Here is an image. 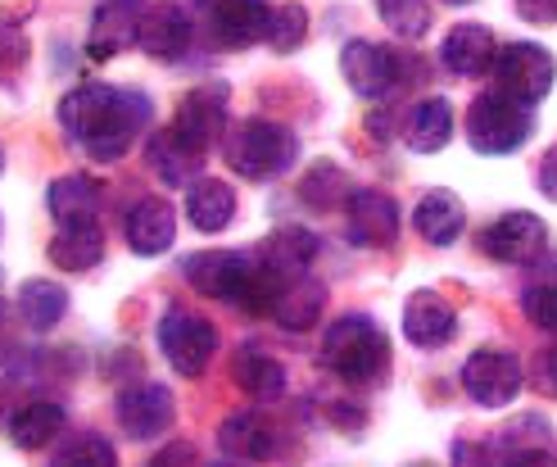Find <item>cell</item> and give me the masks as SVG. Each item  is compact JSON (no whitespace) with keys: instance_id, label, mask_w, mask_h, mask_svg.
Listing matches in <instances>:
<instances>
[{"instance_id":"obj_15","label":"cell","mask_w":557,"mask_h":467,"mask_svg":"<svg viewBox=\"0 0 557 467\" xmlns=\"http://www.w3.org/2000/svg\"><path fill=\"white\" fill-rule=\"evenodd\" d=\"M173 395L169 386H154V381H146V386H132L119 395V422L127 435H136V441H154V435H163L173 427Z\"/></svg>"},{"instance_id":"obj_28","label":"cell","mask_w":557,"mask_h":467,"mask_svg":"<svg viewBox=\"0 0 557 467\" xmlns=\"http://www.w3.org/2000/svg\"><path fill=\"white\" fill-rule=\"evenodd\" d=\"M64 431V408L60 404H27L10 418V441L18 450H46L54 435Z\"/></svg>"},{"instance_id":"obj_25","label":"cell","mask_w":557,"mask_h":467,"mask_svg":"<svg viewBox=\"0 0 557 467\" xmlns=\"http://www.w3.org/2000/svg\"><path fill=\"white\" fill-rule=\"evenodd\" d=\"M100 255H104V232H100L96 218H87V223H64L60 236L50 241V259L60 268H69V272L96 268Z\"/></svg>"},{"instance_id":"obj_24","label":"cell","mask_w":557,"mask_h":467,"mask_svg":"<svg viewBox=\"0 0 557 467\" xmlns=\"http://www.w3.org/2000/svg\"><path fill=\"white\" fill-rule=\"evenodd\" d=\"M236 213V196L227 182L218 177H195L190 182V196H186V218L195 223V232H222Z\"/></svg>"},{"instance_id":"obj_42","label":"cell","mask_w":557,"mask_h":467,"mask_svg":"<svg viewBox=\"0 0 557 467\" xmlns=\"http://www.w3.org/2000/svg\"><path fill=\"white\" fill-rule=\"evenodd\" d=\"M540 377H544V386L557 395V341H553V345L540 354Z\"/></svg>"},{"instance_id":"obj_19","label":"cell","mask_w":557,"mask_h":467,"mask_svg":"<svg viewBox=\"0 0 557 467\" xmlns=\"http://www.w3.org/2000/svg\"><path fill=\"white\" fill-rule=\"evenodd\" d=\"M440 60H444V69L458 73V77H481V73L494 69V60H498L494 33H490V27H481V23H458L454 33L444 37Z\"/></svg>"},{"instance_id":"obj_35","label":"cell","mask_w":557,"mask_h":467,"mask_svg":"<svg viewBox=\"0 0 557 467\" xmlns=\"http://www.w3.org/2000/svg\"><path fill=\"white\" fill-rule=\"evenodd\" d=\"M304 37H309V14H304V5H276L272 19H268V37L263 41L276 54H290V50H299Z\"/></svg>"},{"instance_id":"obj_6","label":"cell","mask_w":557,"mask_h":467,"mask_svg":"<svg viewBox=\"0 0 557 467\" xmlns=\"http://www.w3.org/2000/svg\"><path fill=\"white\" fill-rule=\"evenodd\" d=\"M159 349L182 377H200L218 349V327L205 314L169 309L159 318Z\"/></svg>"},{"instance_id":"obj_8","label":"cell","mask_w":557,"mask_h":467,"mask_svg":"<svg viewBox=\"0 0 557 467\" xmlns=\"http://www.w3.org/2000/svg\"><path fill=\"white\" fill-rule=\"evenodd\" d=\"M408 60L399 50H385L376 41H349L341 50V73L349 87L363 96V100H381L389 91H399L404 87V77H408Z\"/></svg>"},{"instance_id":"obj_26","label":"cell","mask_w":557,"mask_h":467,"mask_svg":"<svg viewBox=\"0 0 557 467\" xmlns=\"http://www.w3.org/2000/svg\"><path fill=\"white\" fill-rule=\"evenodd\" d=\"M50 213L64 223H87V218H96L100 209V186L87 177V173H69L60 182H50Z\"/></svg>"},{"instance_id":"obj_18","label":"cell","mask_w":557,"mask_h":467,"mask_svg":"<svg viewBox=\"0 0 557 467\" xmlns=\"http://www.w3.org/2000/svg\"><path fill=\"white\" fill-rule=\"evenodd\" d=\"M404 336L417 349H440L454 336V305L440 291H417L404 305Z\"/></svg>"},{"instance_id":"obj_34","label":"cell","mask_w":557,"mask_h":467,"mask_svg":"<svg viewBox=\"0 0 557 467\" xmlns=\"http://www.w3.org/2000/svg\"><path fill=\"white\" fill-rule=\"evenodd\" d=\"M376 10L385 19L389 33H399V37H426V27H431V5L426 0H376Z\"/></svg>"},{"instance_id":"obj_27","label":"cell","mask_w":557,"mask_h":467,"mask_svg":"<svg viewBox=\"0 0 557 467\" xmlns=\"http://www.w3.org/2000/svg\"><path fill=\"white\" fill-rule=\"evenodd\" d=\"M69 314V291L60 282H46V278H33L18 286V318L37 332H50L54 322Z\"/></svg>"},{"instance_id":"obj_44","label":"cell","mask_w":557,"mask_h":467,"mask_svg":"<svg viewBox=\"0 0 557 467\" xmlns=\"http://www.w3.org/2000/svg\"><path fill=\"white\" fill-rule=\"evenodd\" d=\"M408 467H435V463H408Z\"/></svg>"},{"instance_id":"obj_31","label":"cell","mask_w":557,"mask_h":467,"mask_svg":"<svg viewBox=\"0 0 557 467\" xmlns=\"http://www.w3.org/2000/svg\"><path fill=\"white\" fill-rule=\"evenodd\" d=\"M146 155H150V169H154L163 182H169V186L190 182V177H195V163H200V155L186 150L173 132H159L154 142H150V150H146Z\"/></svg>"},{"instance_id":"obj_10","label":"cell","mask_w":557,"mask_h":467,"mask_svg":"<svg viewBox=\"0 0 557 467\" xmlns=\"http://www.w3.org/2000/svg\"><path fill=\"white\" fill-rule=\"evenodd\" d=\"M521 364L512 359L508 349H476L471 359L462 364V386H467V395L476 400V404H485V408H504V404H512L517 400V391H521Z\"/></svg>"},{"instance_id":"obj_12","label":"cell","mask_w":557,"mask_h":467,"mask_svg":"<svg viewBox=\"0 0 557 467\" xmlns=\"http://www.w3.org/2000/svg\"><path fill=\"white\" fill-rule=\"evenodd\" d=\"M345 218H349V241L381 250V245H395L399 236V205L381 196V191H354L345 200Z\"/></svg>"},{"instance_id":"obj_17","label":"cell","mask_w":557,"mask_h":467,"mask_svg":"<svg viewBox=\"0 0 557 467\" xmlns=\"http://www.w3.org/2000/svg\"><path fill=\"white\" fill-rule=\"evenodd\" d=\"M177 236V213L163 196H146L127 209V245L136 255H163Z\"/></svg>"},{"instance_id":"obj_16","label":"cell","mask_w":557,"mask_h":467,"mask_svg":"<svg viewBox=\"0 0 557 467\" xmlns=\"http://www.w3.org/2000/svg\"><path fill=\"white\" fill-rule=\"evenodd\" d=\"M255 255H259V263L272 272V278L290 291L295 282H304V268L313 263V255H318V236H313V232H304V228H282V232H272Z\"/></svg>"},{"instance_id":"obj_21","label":"cell","mask_w":557,"mask_h":467,"mask_svg":"<svg viewBox=\"0 0 557 467\" xmlns=\"http://www.w3.org/2000/svg\"><path fill=\"white\" fill-rule=\"evenodd\" d=\"M412 223H417V232H422V241L454 245L462 236V228H467V209H462V200L454 196V191H440L435 186V191H426V196L417 200Z\"/></svg>"},{"instance_id":"obj_43","label":"cell","mask_w":557,"mask_h":467,"mask_svg":"<svg viewBox=\"0 0 557 467\" xmlns=\"http://www.w3.org/2000/svg\"><path fill=\"white\" fill-rule=\"evenodd\" d=\"M14 354V322H10V309L0 305V359H10Z\"/></svg>"},{"instance_id":"obj_3","label":"cell","mask_w":557,"mask_h":467,"mask_svg":"<svg viewBox=\"0 0 557 467\" xmlns=\"http://www.w3.org/2000/svg\"><path fill=\"white\" fill-rule=\"evenodd\" d=\"M322 364L341 381H376L389 368V341L368 314H349L331 322L322 341Z\"/></svg>"},{"instance_id":"obj_32","label":"cell","mask_w":557,"mask_h":467,"mask_svg":"<svg viewBox=\"0 0 557 467\" xmlns=\"http://www.w3.org/2000/svg\"><path fill=\"white\" fill-rule=\"evenodd\" d=\"M521 309H525V318H531L535 327H544V332H557V259L544 263L535 272V282L521 291Z\"/></svg>"},{"instance_id":"obj_20","label":"cell","mask_w":557,"mask_h":467,"mask_svg":"<svg viewBox=\"0 0 557 467\" xmlns=\"http://www.w3.org/2000/svg\"><path fill=\"white\" fill-rule=\"evenodd\" d=\"M141 33V0H104L91 14V60H109Z\"/></svg>"},{"instance_id":"obj_37","label":"cell","mask_w":557,"mask_h":467,"mask_svg":"<svg viewBox=\"0 0 557 467\" xmlns=\"http://www.w3.org/2000/svg\"><path fill=\"white\" fill-rule=\"evenodd\" d=\"M54 467H119V458H114V445H109L104 435H82V441H73L60 454Z\"/></svg>"},{"instance_id":"obj_11","label":"cell","mask_w":557,"mask_h":467,"mask_svg":"<svg viewBox=\"0 0 557 467\" xmlns=\"http://www.w3.org/2000/svg\"><path fill=\"white\" fill-rule=\"evenodd\" d=\"M481 250L498 263H535L548 250V228H544L540 213H525V209L504 213L498 223L485 228Z\"/></svg>"},{"instance_id":"obj_14","label":"cell","mask_w":557,"mask_h":467,"mask_svg":"<svg viewBox=\"0 0 557 467\" xmlns=\"http://www.w3.org/2000/svg\"><path fill=\"white\" fill-rule=\"evenodd\" d=\"M190 14L177 5V0H159V5H146L141 14V33H136V41H141V50L150 54V60H182L186 46H190Z\"/></svg>"},{"instance_id":"obj_30","label":"cell","mask_w":557,"mask_h":467,"mask_svg":"<svg viewBox=\"0 0 557 467\" xmlns=\"http://www.w3.org/2000/svg\"><path fill=\"white\" fill-rule=\"evenodd\" d=\"M236 381H240V386L255 395V400H276V395L286 391V368L276 364L268 349L249 345L240 359H236Z\"/></svg>"},{"instance_id":"obj_33","label":"cell","mask_w":557,"mask_h":467,"mask_svg":"<svg viewBox=\"0 0 557 467\" xmlns=\"http://www.w3.org/2000/svg\"><path fill=\"white\" fill-rule=\"evenodd\" d=\"M494 467H557V445L544 431L540 441H517V431L504 435L494 450Z\"/></svg>"},{"instance_id":"obj_7","label":"cell","mask_w":557,"mask_h":467,"mask_svg":"<svg viewBox=\"0 0 557 467\" xmlns=\"http://www.w3.org/2000/svg\"><path fill=\"white\" fill-rule=\"evenodd\" d=\"M553 77H557V64H553V54L535 41H512L498 50V60H494V82H498V91L521 100V105H535L553 91Z\"/></svg>"},{"instance_id":"obj_38","label":"cell","mask_w":557,"mask_h":467,"mask_svg":"<svg viewBox=\"0 0 557 467\" xmlns=\"http://www.w3.org/2000/svg\"><path fill=\"white\" fill-rule=\"evenodd\" d=\"M517 14L525 23H557V0H517Z\"/></svg>"},{"instance_id":"obj_23","label":"cell","mask_w":557,"mask_h":467,"mask_svg":"<svg viewBox=\"0 0 557 467\" xmlns=\"http://www.w3.org/2000/svg\"><path fill=\"white\" fill-rule=\"evenodd\" d=\"M449 136H454V105L449 100H422V105H412L408 109V123H404V142L417 150V155H435L449 146Z\"/></svg>"},{"instance_id":"obj_40","label":"cell","mask_w":557,"mask_h":467,"mask_svg":"<svg viewBox=\"0 0 557 467\" xmlns=\"http://www.w3.org/2000/svg\"><path fill=\"white\" fill-rule=\"evenodd\" d=\"M363 123H368V136H372V142H389V136H395V119H389L385 109H372Z\"/></svg>"},{"instance_id":"obj_22","label":"cell","mask_w":557,"mask_h":467,"mask_svg":"<svg viewBox=\"0 0 557 467\" xmlns=\"http://www.w3.org/2000/svg\"><path fill=\"white\" fill-rule=\"evenodd\" d=\"M218 445L227 458L240 463H268L276 454V435L259 414H232L227 422L218 427Z\"/></svg>"},{"instance_id":"obj_9","label":"cell","mask_w":557,"mask_h":467,"mask_svg":"<svg viewBox=\"0 0 557 467\" xmlns=\"http://www.w3.org/2000/svg\"><path fill=\"white\" fill-rule=\"evenodd\" d=\"M227 105H232V91H227V82H205V87H195L182 105H177V119H173V136L195 150V155H205L222 127H227Z\"/></svg>"},{"instance_id":"obj_46","label":"cell","mask_w":557,"mask_h":467,"mask_svg":"<svg viewBox=\"0 0 557 467\" xmlns=\"http://www.w3.org/2000/svg\"><path fill=\"white\" fill-rule=\"evenodd\" d=\"M449 5H467V0H449Z\"/></svg>"},{"instance_id":"obj_2","label":"cell","mask_w":557,"mask_h":467,"mask_svg":"<svg viewBox=\"0 0 557 467\" xmlns=\"http://www.w3.org/2000/svg\"><path fill=\"white\" fill-rule=\"evenodd\" d=\"M186 282L209 295V299H227V305L245 309V314H272L276 299L286 295V286L272 278L259 263V255H240V250H205L190 255L182 263Z\"/></svg>"},{"instance_id":"obj_1","label":"cell","mask_w":557,"mask_h":467,"mask_svg":"<svg viewBox=\"0 0 557 467\" xmlns=\"http://www.w3.org/2000/svg\"><path fill=\"white\" fill-rule=\"evenodd\" d=\"M60 123L73 142L91 150V159H119L132 146V136L150 123V100L141 91L87 82L60 100Z\"/></svg>"},{"instance_id":"obj_45","label":"cell","mask_w":557,"mask_h":467,"mask_svg":"<svg viewBox=\"0 0 557 467\" xmlns=\"http://www.w3.org/2000/svg\"><path fill=\"white\" fill-rule=\"evenodd\" d=\"M0 169H5V150H0Z\"/></svg>"},{"instance_id":"obj_41","label":"cell","mask_w":557,"mask_h":467,"mask_svg":"<svg viewBox=\"0 0 557 467\" xmlns=\"http://www.w3.org/2000/svg\"><path fill=\"white\" fill-rule=\"evenodd\" d=\"M540 191L548 200H557V146L544 155V163H540Z\"/></svg>"},{"instance_id":"obj_36","label":"cell","mask_w":557,"mask_h":467,"mask_svg":"<svg viewBox=\"0 0 557 467\" xmlns=\"http://www.w3.org/2000/svg\"><path fill=\"white\" fill-rule=\"evenodd\" d=\"M299 196H304V205H313V209H331L336 200H349L345 173L336 169V163H313V173L304 177Z\"/></svg>"},{"instance_id":"obj_13","label":"cell","mask_w":557,"mask_h":467,"mask_svg":"<svg viewBox=\"0 0 557 467\" xmlns=\"http://www.w3.org/2000/svg\"><path fill=\"white\" fill-rule=\"evenodd\" d=\"M205 14H209L213 41L232 46V50L263 41L268 37V19H272V10L263 5V0H209Z\"/></svg>"},{"instance_id":"obj_29","label":"cell","mask_w":557,"mask_h":467,"mask_svg":"<svg viewBox=\"0 0 557 467\" xmlns=\"http://www.w3.org/2000/svg\"><path fill=\"white\" fill-rule=\"evenodd\" d=\"M322 305H326V286L313 282V278H304V282H295L282 299H276L272 318L282 327H290V332H309V327L322 318Z\"/></svg>"},{"instance_id":"obj_39","label":"cell","mask_w":557,"mask_h":467,"mask_svg":"<svg viewBox=\"0 0 557 467\" xmlns=\"http://www.w3.org/2000/svg\"><path fill=\"white\" fill-rule=\"evenodd\" d=\"M150 467H195V445L177 441V445H169V450H159Z\"/></svg>"},{"instance_id":"obj_4","label":"cell","mask_w":557,"mask_h":467,"mask_svg":"<svg viewBox=\"0 0 557 467\" xmlns=\"http://www.w3.org/2000/svg\"><path fill=\"white\" fill-rule=\"evenodd\" d=\"M222 155H227V163L240 177L263 182V177H276V173L290 169L295 155H299V142H295L290 127L272 123V119H245L227 132Z\"/></svg>"},{"instance_id":"obj_5","label":"cell","mask_w":557,"mask_h":467,"mask_svg":"<svg viewBox=\"0 0 557 467\" xmlns=\"http://www.w3.org/2000/svg\"><path fill=\"white\" fill-rule=\"evenodd\" d=\"M531 136V105H521L504 91H481L467 109V142L481 155H512Z\"/></svg>"}]
</instances>
